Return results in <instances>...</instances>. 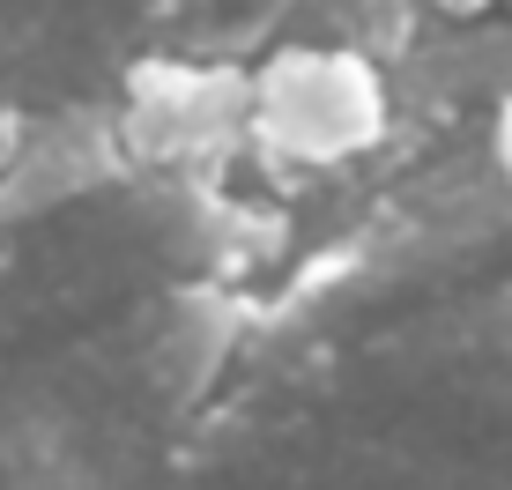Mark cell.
Segmentation results:
<instances>
[{
    "mask_svg": "<svg viewBox=\"0 0 512 490\" xmlns=\"http://www.w3.org/2000/svg\"><path fill=\"white\" fill-rule=\"evenodd\" d=\"M268 127L282 134L290 149H349L372 134V82L364 67L349 60H290L282 75L268 82Z\"/></svg>",
    "mask_w": 512,
    "mask_h": 490,
    "instance_id": "cell-1",
    "label": "cell"
}]
</instances>
